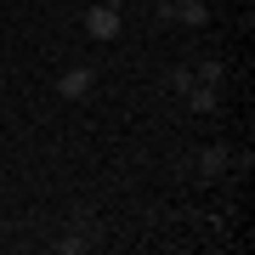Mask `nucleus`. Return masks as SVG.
Instances as JSON below:
<instances>
[{"label": "nucleus", "instance_id": "f257e3e1", "mask_svg": "<svg viewBox=\"0 0 255 255\" xmlns=\"http://www.w3.org/2000/svg\"><path fill=\"white\" fill-rule=\"evenodd\" d=\"M91 85H97V68H85V63H74L57 74V97L63 102H80V97H91Z\"/></svg>", "mask_w": 255, "mask_h": 255}, {"label": "nucleus", "instance_id": "f03ea898", "mask_svg": "<svg viewBox=\"0 0 255 255\" xmlns=\"http://www.w3.org/2000/svg\"><path fill=\"white\" fill-rule=\"evenodd\" d=\"M159 17H164V23L204 28V23H210V6H204V0H164V6H159Z\"/></svg>", "mask_w": 255, "mask_h": 255}, {"label": "nucleus", "instance_id": "7ed1b4c3", "mask_svg": "<svg viewBox=\"0 0 255 255\" xmlns=\"http://www.w3.org/2000/svg\"><path fill=\"white\" fill-rule=\"evenodd\" d=\"M85 34L91 40H114L119 34V6H91L85 11Z\"/></svg>", "mask_w": 255, "mask_h": 255}, {"label": "nucleus", "instance_id": "20e7f679", "mask_svg": "<svg viewBox=\"0 0 255 255\" xmlns=\"http://www.w3.org/2000/svg\"><path fill=\"white\" fill-rule=\"evenodd\" d=\"M187 102H193V114H216V108H221L216 85H199V80H193V91H187Z\"/></svg>", "mask_w": 255, "mask_h": 255}, {"label": "nucleus", "instance_id": "39448f33", "mask_svg": "<svg viewBox=\"0 0 255 255\" xmlns=\"http://www.w3.org/2000/svg\"><path fill=\"white\" fill-rule=\"evenodd\" d=\"M221 164H227V147H204V153H199V170L204 176H216Z\"/></svg>", "mask_w": 255, "mask_h": 255}, {"label": "nucleus", "instance_id": "423d86ee", "mask_svg": "<svg viewBox=\"0 0 255 255\" xmlns=\"http://www.w3.org/2000/svg\"><path fill=\"white\" fill-rule=\"evenodd\" d=\"M193 80H199V85H221V63H199Z\"/></svg>", "mask_w": 255, "mask_h": 255}, {"label": "nucleus", "instance_id": "0eeeda50", "mask_svg": "<svg viewBox=\"0 0 255 255\" xmlns=\"http://www.w3.org/2000/svg\"><path fill=\"white\" fill-rule=\"evenodd\" d=\"M85 244H91V238H57V244H51V250H57V255H80Z\"/></svg>", "mask_w": 255, "mask_h": 255}, {"label": "nucleus", "instance_id": "6e6552de", "mask_svg": "<svg viewBox=\"0 0 255 255\" xmlns=\"http://www.w3.org/2000/svg\"><path fill=\"white\" fill-rule=\"evenodd\" d=\"M170 91H193V68H170Z\"/></svg>", "mask_w": 255, "mask_h": 255}]
</instances>
